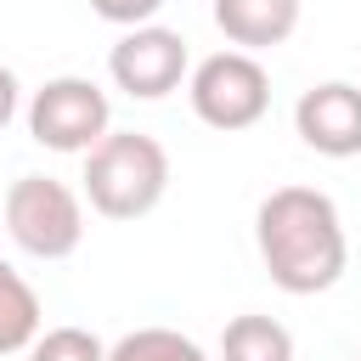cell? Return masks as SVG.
Masks as SVG:
<instances>
[{
  "mask_svg": "<svg viewBox=\"0 0 361 361\" xmlns=\"http://www.w3.org/2000/svg\"><path fill=\"white\" fill-rule=\"evenodd\" d=\"M28 361H107V344L90 327H45L28 344Z\"/></svg>",
  "mask_w": 361,
  "mask_h": 361,
  "instance_id": "obj_12",
  "label": "cell"
},
{
  "mask_svg": "<svg viewBox=\"0 0 361 361\" xmlns=\"http://www.w3.org/2000/svg\"><path fill=\"white\" fill-rule=\"evenodd\" d=\"M214 28L237 51H271L299 28V0H214Z\"/></svg>",
  "mask_w": 361,
  "mask_h": 361,
  "instance_id": "obj_8",
  "label": "cell"
},
{
  "mask_svg": "<svg viewBox=\"0 0 361 361\" xmlns=\"http://www.w3.org/2000/svg\"><path fill=\"white\" fill-rule=\"evenodd\" d=\"M0 214H6L11 243L34 259H68L85 243V203L56 175H17Z\"/></svg>",
  "mask_w": 361,
  "mask_h": 361,
  "instance_id": "obj_3",
  "label": "cell"
},
{
  "mask_svg": "<svg viewBox=\"0 0 361 361\" xmlns=\"http://www.w3.org/2000/svg\"><path fill=\"white\" fill-rule=\"evenodd\" d=\"M107 130H113L107 90L85 73H56L28 102V135L51 152H90Z\"/></svg>",
  "mask_w": 361,
  "mask_h": 361,
  "instance_id": "obj_5",
  "label": "cell"
},
{
  "mask_svg": "<svg viewBox=\"0 0 361 361\" xmlns=\"http://www.w3.org/2000/svg\"><path fill=\"white\" fill-rule=\"evenodd\" d=\"M107 361H209V350L175 327H135L118 344H107Z\"/></svg>",
  "mask_w": 361,
  "mask_h": 361,
  "instance_id": "obj_11",
  "label": "cell"
},
{
  "mask_svg": "<svg viewBox=\"0 0 361 361\" xmlns=\"http://www.w3.org/2000/svg\"><path fill=\"white\" fill-rule=\"evenodd\" d=\"M39 322H45L39 293L28 288V276H23L11 259H0V355L28 350V344L39 338Z\"/></svg>",
  "mask_w": 361,
  "mask_h": 361,
  "instance_id": "obj_9",
  "label": "cell"
},
{
  "mask_svg": "<svg viewBox=\"0 0 361 361\" xmlns=\"http://www.w3.org/2000/svg\"><path fill=\"white\" fill-rule=\"evenodd\" d=\"M107 73L124 96L135 102H164L169 90H180V79L192 73L186 62V39L164 23H141V28H124V39L107 51Z\"/></svg>",
  "mask_w": 361,
  "mask_h": 361,
  "instance_id": "obj_6",
  "label": "cell"
},
{
  "mask_svg": "<svg viewBox=\"0 0 361 361\" xmlns=\"http://www.w3.org/2000/svg\"><path fill=\"white\" fill-rule=\"evenodd\" d=\"M293 130L322 158H355L361 152V85H350V79L310 85L293 102Z\"/></svg>",
  "mask_w": 361,
  "mask_h": 361,
  "instance_id": "obj_7",
  "label": "cell"
},
{
  "mask_svg": "<svg viewBox=\"0 0 361 361\" xmlns=\"http://www.w3.org/2000/svg\"><path fill=\"white\" fill-rule=\"evenodd\" d=\"M220 361H293V333L276 316H231L220 333Z\"/></svg>",
  "mask_w": 361,
  "mask_h": 361,
  "instance_id": "obj_10",
  "label": "cell"
},
{
  "mask_svg": "<svg viewBox=\"0 0 361 361\" xmlns=\"http://www.w3.org/2000/svg\"><path fill=\"white\" fill-rule=\"evenodd\" d=\"M186 96H192V113L209 130L237 135V130H254L265 118V107H271V73L248 51H214V56H203L192 68Z\"/></svg>",
  "mask_w": 361,
  "mask_h": 361,
  "instance_id": "obj_4",
  "label": "cell"
},
{
  "mask_svg": "<svg viewBox=\"0 0 361 361\" xmlns=\"http://www.w3.org/2000/svg\"><path fill=\"white\" fill-rule=\"evenodd\" d=\"M355 361H361V355H355Z\"/></svg>",
  "mask_w": 361,
  "mask_h": 361,
  "instance_id": "obj_15",
  "label": "cell"
},
{
  "mask_svg": "<svg viewBox=\"0 0 361 361\" xmlns=\"http://www.w3.org/2000/svg\"><path fill=\"white\" fill-rule=\"evenodd\" d=\"M254 243H259L271 282L293 299L327 293L350 265L338 203L316 186H276L254 214Z\"/></svg>",
  "mask_w": 361,
  "mask_h": 361,
  "instance_id": "obj_1",
  "label": "cell"
},
{
  "mask_svg": "<svg viewBox=\"0 0 361 361\" xmlns=\"http://www.w3.org/2000/svg\"><path fill=\"white\" fill-rule=\"evenodd\" d=\"M169 192V152L141 130H107L85 152V197L102 220H141Z\"/></svg>",
  "mask_w": 361,
  "mask_h": 361,
  "instance_id": "obj_2",
  "label": "cell"
},
{
  "mask_svg": "<svg viewBox=\"0 0 361 361\" xmlns=\"http://www.w3.org/2000/svg\"><path fill=\"white\" fill-rule=\"evenodd\" d=\"M90 11L102 23H113V28H141V23H152L164 11V0H90Z\"/></svg>",
  "mask_w": 361,
  "mask_h": 361,
  "instance_id": "obj_13",
  "label": "cell"
},
{
  "mask_svg": "<svg viewBox=\"0 0 361 361\" xmlns=\"http://www.w3.org/2000/svg\"><path fill=\"white\" fill-rule=\"evenodd\" d=\"M17 102H23V85H17V73L0 62V130L17 118Z\"/></svg>",
  "mask_w": 361,
  "mask_h": 361,
  "instance_id": "obj_14",
  "label": "cell"
}]
</instances>
